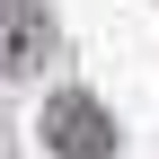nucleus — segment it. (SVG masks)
I'll use <instances>...</instances> for the list:
<instances>
[{"label": "nucleus", "instance_id": "f257e3e1", "mask_svg": "<svg viewBox=\"0 0 159 159\" xmlns=\"http://www.w3.org/2000/svg\"><path fill=\"white\" fill-rule=\"evenodd\" d=\"M44 150H53V159H115V124L97 115L89 89L44 97Z\"/></svg>", "mask_w": 159, "mask_h": 159}]
</instances>
